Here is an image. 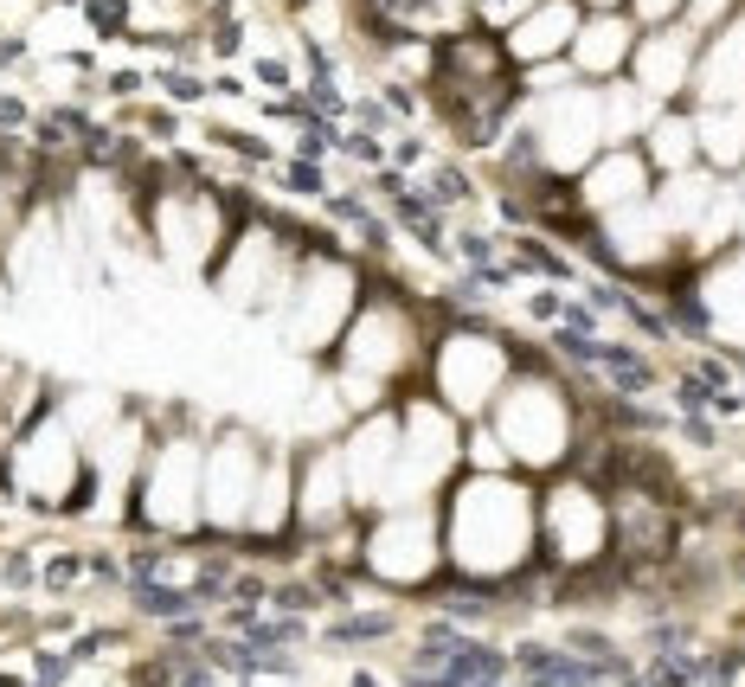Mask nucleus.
<instances>
[{
  "instance_id": "f257e3e1",
  "label": "nucleus",
  "mask_w": 745,
  "mask_h": 687,
  "mask_svg": "<svg viewBox=\"0 0 745 687\" xmlns=\"http://www.w3.org/2000/svg\"><path fill=\"white\" fill-rule=\"evenodd\" d=\"M559 347L572 353L578 367L604 373L617 392H649V386H655V367L643 360L637 347H611V341H591V335H559Z\"/></svg>"
},
{
  "instance_id": "f03ea898",
  "label": "nucleus",
  "mask_w": 745,
  "mask_h": 687,
  "mask_svg": "<svg viewBox=\"0 0 745 687\" xmlns=\"http://www.w3.org/2000/svg\"><path fill=\"white\" fill-rule=\"evenodd\" d=\"M135 597H142V611H148V617H174V623L200 611V597H193V591H161V585H142Z\"/></svg>"
},
{
  "instance_id": "7ed1b4c3",
  "label": "nucleus",
  "mask_w": 745,
  "mask_h": 687,
  "mask_svg": "<svg viewBox=\"0 0 745 687\" xmlns=\"http://www.w3.org/2000/svg\"><path fill=\"white\" fill-rule=\"evenodd\" d=\"M649 681H655V687H701V681H707V668L694 662V655H655Z\"/></svg>"
},
{
  "instance_id": "20e7f679",
  "label": "nucleus",
  "mask_w": 745,
  "mask_h": 687,
  "mask_svg": "<svg viewBox=\"0 0 745 687\" xmlns=\"http://www.w3.org/2000/svg\"><path fill=\"white\" fill-rule=\"evenodd\" d=\"M244 636H251L258 649H283V643H302V617H277V623H270V617H258L251 629H244Z\"/></svg>"
},
{
  "instance_id": "39448f33",
  "label": "nucleus",
  "mask_w": 745,
  "mask_h": 687,
  "mask_svg": "<svg viewBox=\"0 0 745 687\" xmlns=\"http://www.w3.org/2000/svg\"><path fill=\"white\" fill-rule=\"evenodd\" d=\"M392 629V617H341V623H328V636L335 643H373Z\"/></svg>"
},
{
  "instance_id": "423d86ee",
  "label": "nucleus",
  "mask_w": 745,
  "mask_h": 687,
  "mask_svg": "<svg viewBox=\"0 0 745 687\" xmlns=\"http://www.w3.org/2000/svg\"><path fill=\"white\" fill-rule=\"evenodd\" d=\"M335 148H341V129L335 122H309V129H302V154H309V161L335 154Z\"/></svg>"
},
{
  "instance_id": "0eeeda50",
  "label": "nucleus",
  "mask_w": 745,
  "mask_h": 687,
  "mask_svg": "<svg viewBox=\"0 0 745 687\" xmlns=\"http://www.w3.org/2000/svg\"><path fill=\"white\" fill-rule=\"evenodd\" d=\"M456 251H463L469 270H502V264H495V244H488L482 232H463V238H456Z\"/></svg>"
},
{
  "instance_id": "6e6552de",
  "label": "nucleus",
  "mask_w": 745,
  "mask_h": 687,
  "mask_svg": "<svg viewBox=\"0 0 745 687\" xmlns=\"http://www.w3.org/2000/svg\"><path fill=\"white\" fill-rule=\"evenodd\" d=\"M431 180H437V193H431V206H456V200H469V180H463L456 168H437Z\"/></svg>"
},
{
  "instance_id": "1a4fd4ad",
  "label": "nucleus",
  "mask_w": 745,
  "mask_h": 687,
  "mask_svg": "<svg viewBox=\"0 0 745 687\" xmlns=\"http://www.w3.org/2000/svg\"><path fill=\"white\" fill-rule=\"evenodd\" d=\"M161 91H168V97H180V103L206 97V84H200V77H186V71H161Z\"/></svg>"
},
{
  "instance_id": "9d476101",
  "label": "nucleus",
  "mask_w": 745,
  "mask_h": 687,
  "mask_svg": "<svg viewBox=\"0 0 745 687\" xmlns=\"http://www.w3.org/2000/svg\"><path fill=\"white\" fill-rule=\"evenodd\" d=\"M520 264H534V270H546V277H566V264H559L553 251H546V244H534V238L520 244Z\"/></svg>"
},
{
  "instance_id": "9b49d317",
  "label": "nucleus",
  "mask_w": 745,
  "mask_h": 687,
  "mask_svg": "<svg viewBox=\"0 0 745 687\" xmlns=\"http://www.w3.org/2000/svg\"><path fill=\"white\" fill-rule=\"evenodd\" d=\"M675 399H681V411H701V405H713V392L701 386V379H681V386H675Z\"/></svg>"
},
{
  "instance_id": "f8f14e48",
  "label": "nucleus",
  "mask_w": 745,
  "mask_h": 687,
  "mask_svg": "<svg viewBox=\"0 0 745 687\" xmlns=\"http://www.w3.org/2000/svg\"><path fill=\"white\" fill-rule=\"evenodd\" d=\"M91 20L103 26V33H116L123 26V0H91Z\"/></svg>"
},
{
  "instance_id": "ddd939ff",
  "label": "nucleus",
  "mask_w": 745,
  "mask_h": 687,
  "mask_svg": "<svg viewBox=\"0 0 745 687\" xmlns=\"http://www.w3.org/2000/svg\"><path fill=\"white\" fill-rule=\"evenodd\" d=\"M341 148H347L353 161H379V142H373V135H341Z\"/></svg>"
},
{
  "instance_id": "4468645a",
  "label": "nucleus",
  "mask_w": 745,
  "mask_h": 687,
  "mask_svg": "<svg viewBox=\"0 0 745 687\" xmlns=\"http://www.w3.org/2000/svg\"><path fill=\"white\" fill-rule=\"evenodd\" d=\"M739 579H745V559H739Z\"/></svg>"
},
{
  "instance_id": "2eb2a0df",
  "label": "nucleus",
  "mask_w": 745,
  "mask_h": 687,
  "mask_svg": "<svg viewBox=\"0 0 745 687\" xmlns=\"http://www.w3.org/2000/svg\"><path fill=\"white\" fill-rule=\"evenodd\" d=\"M630 687H643V681H630Z\"/></svg>"
}]
</instances>
